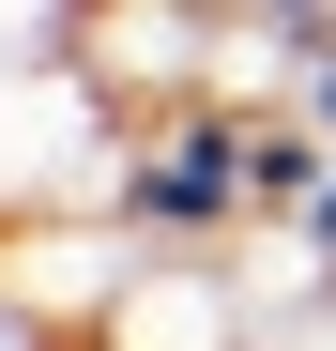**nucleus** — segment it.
<instances>
[{
	"label": "nucleus",
	"mask_w": 336,
	"mask_h": 351,
	"mask_svg": "<svg viewBox=\"0 0 336 351\" xmlns=\"http://www.w3.org/2000/svg\"><path fill=\"white\" fill-rule=\"evenodd\" d=\"M92 351H275L260 290H245V245H153Z\"/></svg>",
	"instance_id": "7ed1b4c3"
},
{
	"label": "nucleus",
	"mask_w": 336,
	"mask_h": 351,
	"mask_svg": "<svg viewBox=\"0 0 336 351\" xmlns=\"http://www.w3.org/2000/svg\"><path fill=\"white\" fill-rule=\"evenodd\" d=\"M214 46H230V0H92L77 62L123 107H184V92H214Z\"/></svg>",
	"instance_id": "20e7f679"
},
{
	"label": "nucleus",
	"mask_w": 336,
	"mask_h": 351,
	"mask_svg": "<svg viewBox=\"0 0 336 351\" xmlns=\"http://www.w3.org/2000/svg\"><path fill=\"white\" fill-rule=\"evenodd\" d=\"M306 123H321V153H336V62H321V92H306Z\"/></svg>",
	"instance_id": "6e6552de"
},
{
	"label": "nucleus",
	"mask_w": 336,
	"mask_h": 351,
	"mask_svg": "<svg viewBox=\"0 0 336 351\" xmlns=\"http://www.w3.org/2000/svg\"><path fill=\"white\" fill-rule=\"evenodd\" d=\"M77 31H92V0H0V77L16 62H77Z\"/></svg>",
	"instance_id": "39448f33"
},
{
	"label": "nucleus",
	"mask_w": 336,
	"mask_h": 351,
	"mask_svg": "<svg viewBox=\"0 0 336 351\" xmlns=\"http://www.w3.org/2000/svg\"><path fill=\"white\" fill-rule=\"evenodd\" d=\"M275 351H336V290H321L306 321H275Z\"/></svg>",
	"instance_id": "0eeeda50"
},
{
	"label": "nucleus",
	"mask_w": 336,
	"mask_h": 351,
	"mask_svg": "<svg viewBox=\"0 0 336 351\" xmlns=\"http://www.w3.org/2000/svg\"><path fill=\"white\" fill-rule=\"evenodd\" d=\"M107 199L138 214V245H245V229H260V107H245V92L138 107Z\"/></svg>",
	"instance_id": "f257e3e1"
},
{
	"label": "nucleus",
	"mask_w": 336,
	"mask_h": 351,
	"mask_svg": "<svg viewBox=\"0 0 336 351\" xmlns=\"http://www.w3.org/2000/svg\"><path fill=\"white\" fill-rule=\"evenodd\" d=\"M0 351H92V336H62V321H31L16 290H0Z\"/></svg>",
	"instance_id": "423d86ee"
},
{
	"label": "nucleus",
	"mask_w": 336,
	"mask_h": 351,
	"mask_svg": "<svg viewBox=\"0 0 336 351\" xmlns=\"http://www.w3.org/2000/svg\"><path fill=\"white\" fill-rule=\"evenodd\" d=\"M138 214L123 199H46V214H0V290L62 336H107V306L138 290Z\"/></svg>",
	"instance_id": "f03ea898"
}]
</instances>
